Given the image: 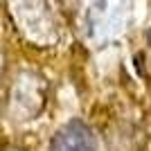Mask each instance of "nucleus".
<instances>
[{
	"label": "nucleus",
	"instance_id": "1",
	"mask_svg": "<svg viewBox=\"0 0 151 151\" xmlns=\"http://www.w3.org/2000/svg\"><path fill=\"white\" fill-rule=\"evenodd\" d=\"M43 97L45 95L38 79H18L12 93V99H9V108L16 115V120H32L43 108Z\"/></svg>",
	"mask_w": 151,
	"mask_h": 151
},
{
	"label": "nucleus",
	"instance_id": "2",
	"mask_svg": "<svg viewBox=\"0 0 151 151\" xmlns=\"http://www.w3.org/2000/svg\"><path fill=\"white\" fill-rule=\"evenodd\" d=\"M50 151H95V135L86 122L72 120L54 133Z\"/></svg>",
	"mask_w": 151,
	"mask_h": 151
}]
</instances>
